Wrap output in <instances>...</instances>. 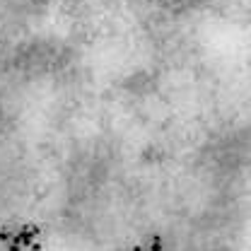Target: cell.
<instances>
[{
  "mask_svg": "<svg viewBox=\"0 0 251 251\" xmlns=\"http://www.w3.org/2000/svg\"><path fill=\"white\" fill-rule=\"evenodd\" d=\"M162 249H164L162 239H159V237H150L145 244H135L130 251H162Z\"/></svg>",
  "mask_w": 251,
  "mask_h": 251,
  "instance_id": "cell-1",
  "label": "cell"
}]
</instances>
